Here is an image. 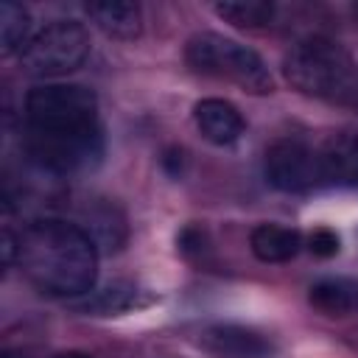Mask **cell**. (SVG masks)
Masks as SVG:
<instances>
[{"mask_svg":"<svg viewBox=\"0 0 358 358\" xmlns=\"http://www.w3.org/2000/svg\"><path fill=\"white\" fill-rule=\"evenodd\" d=\"M22 145L42 171L76 173L103 154L98 98L81 84H42L25 95Z\"/></svg>","mask_w":358,"mask_h":358,"instance_id":"1","label":"cell"},{"mask_svg":"<svg viewBox=\"0 0 358 358\" xmlns=\"http://www.w3.org/2000/svg\"><path fill=\"white\" fill-rule=\"evenodd\" d=\"M17 263L42 294L81 296L95 285L98 246L78 224L42 218L17 238Z\"/></svg>","mask_w":358,"mask_h":358,"instance_id":"2","label":"cell"},{"mask_svg":"<svg viewBox=\"0 0 358 358\" xmlns=\"http://www.w3.org/2000/svg\"><path fill=\"white\" fill-rule=\"evenodd\" d=\"M282 73L294 90L327 101H347L358 87V70L352 56L327 36L299 39L288 50Z\"/></svg>","mask_w":358,"mask_h":358,"instance_id":"3","label":"cell"},{"mask_svg":"<svg viewBox=\"0 0 358 358\" xmlns=\"http://www.w3.org/2000/svg\"><path fill=\"white\" fill-rule=\"evenodd\" d=\"M185 62L196 73L218 78V81H229L252 95H266L274 90L266 62L252 48H246L229 36L213 34V31H201L187 39Z\"/></svg>","mask_w":358,"mask_h":358,"instance_id":"4","label":"cell"},{"mask_svg":"<svg viewBox=\"0 0 358 358\" xmlns=\"http://www.w3.org/2000/svg\"><path fill=\"white\" fill-rule=\"evenodd\" d=\"M90 56V34L76 20H53L39 28L20 53L22 70L39 78H56L78 70Z\"/></svg>","mask_w":358,"mask_h":358,"instance_id":"5","label":"cell"},{"mask_svg":"<svg viewBox=\"0 0 358 358\" xmlns=\"http://www.w3.org/2000/svg\"><path fill=\"white\" fill-rule=\"evenodd\" d=\"M266 179L282 193H308L322 185L319 154L302 140L285 137L268 145L266 151Z\"/></svg>","mask_w":358,"mask_h":358,"instance_id":"6","label":"cell"},{"mask_svg":"<svg viewBox=\"0 0 358 358\" xmlns=\"http://www.w3.org/2000/svg\"><path fill=\"white\" fill-rule=\"evenodd\" d=\"M201 350L213 358H271L274 344L243 324H213L199 338Z\"/></svg>","mask_w":358,"mask_h":358,"instance_id":"7","label":"cell"},{"mask_svg":"<svg viewBox=\"0 0 358 358\" xmlns=\"http://www.w3.org/2000/svg\"><path fill=\"white\" fill-rule=\"evenodd\" d=\"M316 154L322 185L358 187V134L336 131L322 143V148H316Z\"/></svg>","mask_w":358,"mask_h":358,"instance_id":"8","label":"cell"},{"mask_svg":"<svg viewBox=\"0 0 358 358\" xmlns=\"http://www.w3.org/2000/svg\"><path fill=\"white\" fill-rule=\"evenodd\" d=\"M193 120L199 134L213 145H232L243 134L241 112L224 98H204L193 106Z\"/></svg>","mask_w":358,"mask_h":358,"instance_id":"9","label":"cell"},{"mask_svg":"<svg viewBox=\"0 0 358 358\" xmlns=\"http://www.w3.org/2000/svg\"><path fill=\"white\" fill-rule=\"evenodd\" d=\"M84 11L112 39H137L143 31V11L131 0H98L87 3Z\"/></svg>","mask_w":358,"mask_h":358,"instance_id":"10","label":"cell"},{"mask_svg":"<svg viewBox=\"0 0 358 358\" xmlns=\"http://www.w3.org/2000/svg\"><path fill=\"white\" fill-rule=\"evenodd\" d=\"M308 302L322 316H333V319L358 316V282L350 280V277L316 280L308 291Z\"/></svg>","mask_w":358,"mask_h":358,"instance_id":"11","label":"cell"},{"mask_svg":"<svg viewBox=\"0 0 358 358\" xmlns=\"http://www.w3.org/2000/svg\"><path fill=\"white\" fill-rule=\"evenodd\" d=\"M249 246H252L255 257L263 263H285V260L296 257V252L302 246V235L294 227L257 224L249 235Z\"/></svg>","mask_w":358,"mask_h":358,"instance_id":"12","label":"cell"},{"mask_svg":"<svg viewBox=\"0 0 358 358\" xmlns=\"http://www.w3.org/2000/svg\"><path fill=\"white\" fill-rule=\"evenodd\" d=\"M84 221L87 227H81L95 246L106 249V252H115L120 249V243L126 241V221L120 215V210L109 201H92L87 210H84Z\"/></svg>","mask_w":358,"mask_h":358,"instance_id":"13","label":"cell"},{"mask_svg":"<svg viewBox=\"0 0 358 358\" xmlns=\"http://www.w3.org/2000/svg\"><path fill=\"white\" fill-rule=\"evenodd\" d=\"M140 291L131 282H112L106 288H101L98 294H92L90 299H84L78 305V310H87L92 316H115V313H126L131 308L140 305Z\"/></svg>","mask_w":358,"mask_h":358,"instance_id":"14","label":"cell"},{"mask_svg":"<svg viewBox=\"0 0 358 358\" xmlns=\"http://www.w3.org/2000/svg\"><path fill=\"white\" fill-rule=\"evenodd\" d=\"M215 14L227 22H232L235 28H266L274 20V6L263 3V0H224L215 3Z\"/></svg>","mask_w":358,"mask_h":358,"instance_id":"15","label":"cell"},{"mask_svg":"<svg viewBox=\"0 0 358 358\" xmlns=\"http://www.w3.org/2000/svg\"><path fill=\"white\" fill-rule=\"evenodd\" d=\"M31 17L20 3H3L0 6V42L3 53H22V48L31 39Z\"/></svg>","mask_w":358,"mask_h":358,"instance_id":"16","label":"cell"},{"mask_svg":"<svg viewBox=\"0 0 358 358\" xmlns=\"http://www.w3.org/2000/svg\"><path fill=\"white\" fill-rule=\"evenodd\" d=\"M308 249L316 255V257H333L338 252V235L327 227H319L308 235Z\"/></svg>","mask_w":358,"mask_h":358,"instance_id":"17","label":"cell"},{"mask_svg":"<svg viewBox=\"0 0 358 358\" xmlns=\"http://www.w3.org/2000/svg\"><path fill=\"white\" fill-rule=\"evenodd\" d=\"M179 249L185 255H201L207 249V232L201 227H185L179 235Z\"/></svg>","mask_w":358,"mask_h":358,"instance_id":"18","label":"cell"},{"mask_svg":"<svg viewBox=\"0 0 358 358\" xmlns=\"http://www.w3.org/2000/svg\"><path fill=\"white\" fill-rule=\"evenodd\" d=\"M53 358H92V355H87V352H78V350H67V352H56Z\"/></svg>","mask_w":358,"mask_h":358,"instance_id":"19","label":"cell"},{"mask_svg":"<svg viewBox=\"0 0 358 358\" xmlns=\"http://www.w3.org/2000/svg\"><path fill=\"white\" fill-rule=\"evenodd\" d=\"M3 358H25V355H22V350H6Z\"/></svg>","mask_w":358,"mask_h":358,"instance_id":"20","label":"cell"}]
</instances>
